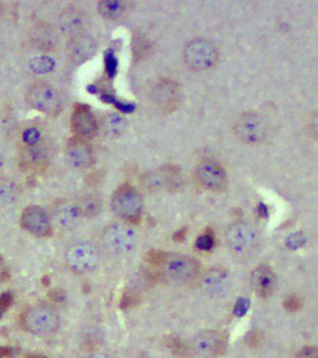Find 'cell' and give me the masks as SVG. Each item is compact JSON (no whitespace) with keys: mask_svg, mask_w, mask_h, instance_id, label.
Here are the masks:
<instances>
[{"mask_svg":"<svg viewBox=\"0 0 318 358\" xmlns=\"http://www.w3.org/2000/svg\"><path fill=\"white\" fill-rule=\"evenodd\" d=\"M26 358H49L45 355H43V354H29Z\"/></svg>","mask_w":318,"mask_h":358,"instance_id":"38","label":"cell"},{"mask_svg":"<svg viewBox=\"0 0 318 358\" xmlns=\"http://www.w3.org/2000/svg\"><path fill=\"white\" fill-rule=\"evenodd\" d=\"M194 348L200 355L217 357L223 355L227 349V337L215 330H204L194 336Z\"/></svg>","mask_w":318,"mask_h":358,"instance_id":"11","label":"cell"},{"mask_svg":"<svg viewBox=\"0 0 318 358\" xmlns=\"http://www.w3.org/2000/svg\"><path fill=\"white\" fill-rule=\"evenodd\" d=\"M106 66H108V73L110 74H115V72H116L117 69V59L114 57L113 55H108V57H106Z\"/></svg>","mask_w":318,"mask_h":358,"instance_id":"32","label":"cell"},{"mask_svg":"<svg viewBox=\"0 0 318 358\" xmlns=\"http://www.w3.org/2000/svg\"><path fill=\"white\" fill-rule=\"evenodd\" d=\"M196 178L201 186L213 192H222L227 187V176L223 167L212 160H204L196 166Z\"/></svg>","mask_w":318,"mask_h":358,"instance_id":"10","label":"cell"},{"mask_svg":"<svg viewBox=\"0 0 318 358\" xmlns=\"http://www.w3.org/2000/svg\"><path fill=\"white\" fill-rule=\"evenodd\" d=\"M161 266L165 275L179 284L192 282L198 274V263L183 255H164Z\"/></svg>","mask_w":318,"mask_h":358,"instance_id":"8","label":"cell"},{"mask_svg":"<svg viewBox=\"0 0 318 358\" xmlns=\"http://www.w3.org/2000/svg\"><path fill=\"white\" fill-rule=\"evenodd\" d=\"M104 131L110 136H120L127 129V122L124 117L119 114H108L102 121Z\"/></svg>","mask_w":318,"mask_h":358,"instance_id":"24","label":"cell"},{"mask_svg":"<svg viewBox=\"0 0 318 358\" xmlns=\"http://www.w3.org/2000/svg\"><path fill=\"white\" fill-rule=\"evenodd\" d=\"M236 133L246 143L257 144L265 139L266 127L257 115L246 114L236 121Z\"/></svg>","mask_w":318,"mask_h":358,"instance_id":"13","label":"cell"},{"mask_svg":"<svg viewBox=\"0 0 318 358\" xmlns=\"http://www.w3.org/2000/svg\"><path fill=\"white\" fill-rule=\"evenodd\" d=\"M82 217V209L78 204L66 201L56 206L52 221L64 231H72L80 225Z\"/></svg>","mask_w":318,"mask_h":358,"instance_id":"16","label":"cell"},{"mask_svg":"<svg viewBox=\"0 0 318 358\" xmlns=\"http://www.w3.org/2000/svg\"><path fill=\"white\" fill-rule=\"evenodd\" d=\"M22 324L24 330L34 336L47 337L59 330L62 320L54 308L47 305H33L24 312Z\"/></svg>","mask_w":318,"mask_h":358,"instance_id":"1","label":"cell"},{"mask_svg":"<svg viewBox=\"0 0 318 358\" xmlns=\"http://www.w3.org/2000/svg\"><path fill=\"white\" fill-rule=\"evenodd\" d=\"M127 10V3L121 0H103L98 5V11L106 20H116Z\"/></svg>","mask_w":318,"mask_h":358,"instance_id":"22","label":"cell"},{"mask_svg":"<svg viewBox=\"0 0 318 358\" xmlns=\"http://www.w3.org/2000/svg\"><path fill=\"white\" fill-rule=\"evenodd\" d=\"M10 350L8 349H3V348H1L0 349V358L3 357V356L9 355Z\"/></svg>","mask_w":318,"mask_h":358,"instance_id":"39","label":"cell"},{"mask_svg":"<svg viewBox=\"0 0 318 358\" xmlns=\"http://www.w3.org/2000/svg\"><path fill=\"white\" fill-rule=\"evenodd\" d=\"M143 200L141 194L133 186H120L113 194L110 207L113 213L125 222L139 221L143 211Z\"/></svg>","mask_w":318,"mask_h":358,"instance_id":"4","label":"cell"},{"mask_svg":"<svg viewBox=\"0 0 318 358\" xmlns=\"http://www.w3.org/2000/svg\"><path fill=\"white\" fill-rule=\"evenodd\" d=\"M177 171H161L158 173H152L146 176L144 184L150 189H161V188L169 187L175 183V177Z\"/></svg>","mask_w":318,"mask_h":358,"instance_id":"21","label":"cell"},{"mask_svg":"<svg viewBox=\"0 0 318 358\" xmlns=\"http://www.w3.org/2000/svg\"><path fill=\"white\" fill-rule=\"evenodd\" d=\"M251 285L259 296H271L276 286V276L273 270L267 265L255 268L251 275Z\"/></svg>","mask_w":318,"mask_h":358,"instance_id":"19","label":"cell"},{"mask_svg":"<svg viewBox=\"0 0 318 358\" xmlns=\"http://www.w3.org/2000/svg\"><path fill=\"white\" fill-rule=\"evenodd\" d=\"M29 66H30L31 70L35 74H48V73L53 71L54 66H55V62L52 58L43 56V57L33 59Z\"/></svg>","mask_w":318,"mask_h":358,"instance_id":"26","label":"cell"},{"mask_svg":"<svg viewBox=\"0 0 318 358\" xmlns=\"http://www.w3.org/2000/svg\"><path fill=\"white\" fill-rule=\"evenodd\" d=\"M102 244L106 250L118 255H129L138 245V234L127 223H114L102 232Z\"/></svg>","mask_w":318,"mask_h":358,"instance_id":"3","label":"cell"},{"mask_svg":"<svg viewBox=\"0 0 318 358\" xmlns=\"http://www.w3.org/2000/svg\"><path fill=\"white\" fill-rule=\"evenodd\" d=\"M184 58L187 66L194 71L210 70L219 60V52L210 41L194 39L186 45Z\"/></svg>","mask_w":318,"mask_h":358,"instance_id":"5","label":"cell"},{"mask_svg":"<svg viewBox=\"0 0 318 358\" xmlns=\"http://www.w3.org/2000/svg\"><path fill=\"white\" fill-rule=\"evenodd\" d=\"M180 90L177 83L162 80L157 85L154 91V101L157 108L165 114H171L177 110L180 103Z\"/></svg>","mask_w":318,"mask_h":358,"instance_id":"18","label":"cell"},{"mask_svg":"<svg viewBox=\"0 0 318 358\" xmlns=\"http://www.w3.org/2000/svg\"><path fill=\"white\" fill-rule=\"evenodd\" d=\"M24 139L28 142L31 145H35V142L39 139V133L36 131V129H29L28 131H26L24 134Z\"/></svg>","mask_w":318,"mask_h":358,"instance_id":"30","label":"cell"},{"mask_svg":"<svg viewBox=\"0 0 318 358\" xmlns=\"http://www.w3.org/2000/svg\"><path fill=\"white\" fill-rule=\"evenodd\" d=\"M66 158L73 169H87L93 165L94 152L87 140L74 137L66 146Z\"/></svg>","mask_w":318,"mask_h":358,"instance_id":"14","label":"cell"},{"mask_svg":"<svg viewBox=\"0 0 318 358\" xmlns=\"http://www.w3.org/2000/svg\"><path fill=\"white\" fill-rule=\"evenodd\" d=\"M8 275V270L6 268L5 264H3V259L0 257V280H6Z\"/></svg>","mask_w":318,"mask_h":358,"instance_id":"35","label":"cell"},{"mask_svg":"<svg viewBox=\"0 0 318 358\" xmlns=\"http://www.w3.org/2000/svg\"><path fill=\"white\" fill-rule=\"evenodd\" d=\"M248 308V303L245 299H240L238 303H236V312L238 314H244Z\"/></svg>","mask_w":318,"mask_h":358,"instance_id":"34","label":"cell"},{"mask_svg":"<svg viewBox=\"0 0 318 358\" xmlns=\"http://www.w3.org/2000/svg\"><path fill=\"white\" fill-rule=\"evenodd\" d=\"M228 246L236 255L252 252L259 243V234L256 228L244 222H238L228 228L226 234Z\"/></svg>","mask_w":318,"mask_h":358,"instance_id":"7","label":"cell"},{"mask_svg":"<svg viewBox=\"0 0 318 358\" xmlns=\"http://www.w3.org/2000/svg\"><path fill=\"white\" fill-rule=\"evenodd\" d=\"M20 227L36 238H49L53 234V221L47 209L39 205H30L22 210Z\"/></svg>","mask_w":318,"mask_h":358,"instance_id":"6","label":"cell"},{"mask_svg":"<svg viewBox=\"0 0 318 358\" xmlns=\"http://www.w3.org/2000/svg\"><path fill=\"white\" fill-rule=\"evenodd\" d=\"M89 26V20L85 12L78 8L70 7L59 15V29L62 34L71 38L85 35Z\"/></svg>","mask_w":318,"mask_h":358,"instance_id":"17","label":"cell"},{"mask_svg":"<svg viewBox=\"0 0 318 358\" xmlns=\"http://www.w3.org/2000/svg\"><path fill=\"white\" fill-rule=\"evenodd\" d=\"M68 53L77 64L87 62L95 55V41L87 35L71 38L68 43Z\"/></svg>","mask_w":318,"mask_h":358,"instance_id":"20","label":"cell"},{"mask_svg":"<svg viewBox=\"0 0 318 358\" xmlns=\"http://www.w3.org/2000/svg\"><path fill=\"white\" fill-rule=\"evenodd\" d=\"M85 358H110L106 354L99 353V352H94V353L89 354Z\"/></svg>","mask_w":318,"mask_h":358,"instance_id":"36","label":"cell"},{"mask_svg":"<svg viewBox=\"0 0 318 358\" xmlns=\"http://www.w3.org/2000/svg\"><path fill=\"white\" fill-rule=\"evenodd\" d=\"M296 358H318L317 349L313 347V345L303 347V349L297 353Z\"/></svg>","mask_w":318,"mask_h":358,"instance_id":"29","label":"cell"},{"mask_svg":"<svg viewBox=\"0 0 318 358\" xmlns=\"http://www.w3.org/2000/svg\"><path fill=\"white\" fill-rule=\"evenodd\" d=\"M29 104L43 114H57L62 108V97L55 87L48 85L33 87L27 96Z\"/></svg>","mask_w":318,"mask_h":358,"instance_id":"9","label":"cell"},{"mask_svg":"<svg viewBox=\"0 0 318 358\" xmlns=\"http://www.w3.org/2000/svg\"><path fill=\"white\" fill-rule=\"evenodd\" d=\"M184 236H185V229L180 230L175 234V241H181L183 240Z\"/></svg>","mask_w":318,"mask_h":358,"instance_id":"37","label":"cell"},{"mask_svg":"<svg viewBox=\"0 0 318 358\" xmlns=\"http://www.w3.org/2000/svg\"><path fill=\"white\" fill-rule=\"evenodd\" d=\"M303 243V236H299L298 234H294V236H291L288 240L289 247L291 248H297V247H301Z\"/></svg>","mask_w":318,"mask_h":358,"instance_id":"31","label":"cell"},{"mask_svg":"<svg viewBox=\"0 0 318 358\" xmlns=\"http://www.w3.org/2000/svg\"><path fill=\"white\" fill-rule=\"evenodd\" d=\"M213 244H215V240L210 234H203L196 240V247L201 250H210Z\"/></svg>","mask_w":318,"mask_h":358,"instance_id":"27","label":"cell"},{"mask_svg":"<svg viewBox=\"0 0 318 358\" xmlns=\"http://www.w3.org/2000/svg\"><path fill=\"white\" fill-rule=\"evenodd\" d=\"M72 129L76 137L91 139L98 133V123L91 108L83 104L75 106L72 115Z\"/></svg>","mask_w":318,"mask_h":358,"instance_id":"15","label":"cell"},{"mask_svg":"<svg viewBox=\"0 0 318 358\" xmlns=\"http://www.w3.org/2000/svg\"><path fill=\"white\" fill-rule=\"evenodd\" d=\"M66 267L77 274L95 271L101 263V255L95 245L85 241L71 243L64 252Z\"/></svg>","mask_w":318,"mask_h":358,"instance_id":"2","label":"cell"},{"mask_svg":"<svg viewBox=\"0 0 318 358\" xmlns=\"http://www.w3.org/2000/svg\"><path fill=\"white\" fill-rule=\"evenodd\" d=\"M229 272L222 267H215L205 272L202 278V288L211 297H223L231 289Z\"/></svg>","mask_w":318,"mask_h":358,"instance_id":"12","label":"cell"},{"mask_svg":"<svg viewBox=\"0 0 318 358\" xmlns=\"http://www.w3.org/2000/svg\"><path fill=\"white\" fill-rule=\"evenodd\" d=\"M27 162L30 163L31 165H43L48 160L47 150L43 146L30 145L27 152Z\"/></svg>","mask_w":318,"mask_h":358,"instance_id":"25","label":"cell"},{"mask_svg":"<svg viewBox=\"0 0 318 358\" xmlns=\"http://www.w3.org/2000/svg\"><path fill=\"white\" fill-rule=\"evenodd\" d=\"M248 343L251 347H256L261 343V335L256 332H252L248 337Z\"/></svg>","mask_w":318,"mask_h":358,"instance_id":"33","label":"cell"},{"mask_svg":"<svg viewBox=\"0 0 318 358\" xmlns=\"http://www.w3.org/2000/svg\"><path fill=\"white\" fill-rule=\"evenodd\" d=\"M284 308L286 310L290 312L298 311L301 308V301L298 297L292 295V296L288 297L284 303Z\"/></svg>","mask_w":318,"mask_h":358,"instance_id":"28","label":"cell"},{"mask_svg":"<svg viewBox=\"0 0 318 358\" xmlns=\"http://www.w3.org/2000/svg\"><path fill=\"white\" fill-rule=\"evenodd\" d=\"M3 157L0 156V166L3 165Z\"/></svg>","mask_w":318,"mask_h":358,"instance_id":"40","label":"cell"},{"mask_svg":"<svg viewBox=\"0 0 318 358\" xmlns=\"http://www.w3.org/2000/svg\"><path fill=\"white\" fill-rule=\"evenodd\" d=\"M22 189L17 184L11 181L0 183V205L11 206L20 200Z\"/></svg>","mask_w":318,"mask_h":358,"instance_id":"23","label":"cell"}]
</instances>
